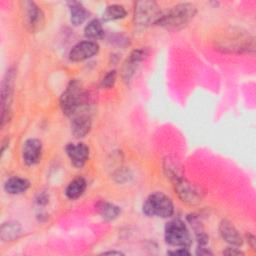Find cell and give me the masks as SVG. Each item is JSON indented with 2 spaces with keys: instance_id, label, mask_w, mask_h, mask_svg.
I'll use <instances>...</instances> for the list:
<instances>
[{
  "instance_id": "6da1fadb",
  "label": "cell",
  "mask_w": 256,
  "mask_h": 256,
  "mask_svg": "<svg viewBox=\"0 0 256 256\" xmlns=\"http://www.w3.org/2000/svg\"><path fill=\"white\" fill-rule=\"evenodd\" d=\"M88 102L89 96L87 92L84 90L81 82L76 79L69 82L59 101L62 112L68 117H73L78 112L85 110Z\"/></svg>"
},
{
  "instance_id": "7a4b0ae2",
  "label": "cell",
  "mask_w": 256,
  "mask_h": 256,
  "mask_svg": "<svg viewBox=\"0 0 256 256\" xmlns=\"http://www.w3.org/2000/svg\"><path fill=\"white\" fill-rule=\"evenodd\" d=\"M196 6L192 3H179L162 13L155 25L167 30L177 31L189 24L196 15Z\"/></svg>"
},
{
  "instance_id": "3957f363",
  "label": "cell",
  "mask_w": 256,
  "mask_h": 256,
  "mask_svg": "<svg viewBox=\"0 0 256 256\" xmlns=\"http://www.w3.org/2000/svg\"><path fill=\"white\" fill-rule=\"evenodd\" d=\"M143 213L149 217L168 218L174 213V206L171 199L162 192L150 194L144 204Z\"/></svg>"
},
{
  "instance_id": "277c9868",
  "label": "cell",
  "mask_w": 256,
  "mask_h": 256,
  "mask_svg": "<svg viewBox=\"0 0 256 256\" xmlns=\"http://www.w3.org/2000/svg\"><path fill=\"white\" fill-rule=\"evenodd\" d=\"M16 71L14 68H9L5 73L1 83V128H3L11 119V104L13 100L14 82Z\"/></svg>"
},
{
  "instance_id": "5b68a950",
  "label": "cell",
  "mask_w": 256,
  "mask_h": 256,
  "mask_svg": "<svg viewBox=\"0 0 256 256\" xmlns=\"http://www.w3.org/2000/svg\"><path fill=\"white\" fill-rule=\"evenodd\" d=\"M164 238L167 244L188 248L192 244L191 234L186 224L180 219H173L165 225Z\"/></svg>"
},
{
  "instance_id": "8992f818",
  "label": "cell",
  "mask_w": 256,
  "mask_h": 256,
  "mask_svg": "<svg viewBox=\"0 0 256 256\" xmlns=\"http://www.w3.org/2000/svg\"><path fill=\"white\" fill-rule=\"evenodd\" d=\"M162 12L155 1L142 0L135 4L134 24L137 27L145 28L151 24L155 25Z\"/></svg>"
},
{
  "instance_id": "52a82bcc",
  "label": "cell",
  "mask_w": 256,
  "mask_h": 256,
  "mask_svg": "<svg viewBox=\"0 0 256 256\" xmlns=\"http://www.w3.org/2000/svg\"><path fill=\"white\" fill-rule=\"evenodd\" d=\"M20 5L26 29L31 33L42 30L45 24V16L42 9L34 1H21Z\"/></svg>"
},
{
  "instance_id": "ba28073f",
  "label": "cell",
  "mask_w": 256,
  "mask_h": 256,
  "mask_svg": "<svg viewBox=\"0 0 256 256\" xmlns=\"http://www.w3.org/2000/svg\"><path fill=\"white\" fill-rule=\"evenodd\" d=\"M173 185L179 199L188 205L199 204L204 197V191L184 177L175 181Z\"/></svg>"
},
{
  "instance_id": "9c48e42d",
  "label": "cell",
  "mask_w": 256,
  "mask_h": 256,
  "mask_svg": "<svg viewBox=\"0 0 256 256\" xmlns=\"http://www.w3.org/2000/svg\"><path fill=\"white\" fill-rule=\"evenodd\" d=\"M146 56H147L146 50L141 48L135 49L130 53L128 58L123 63L122 70H121L122 79L126 84H129L131 82V79L134 76L138 66L145 59Z\"/></svg>"
},
{
  "instance_id": "30bf717a",
  "label": "cell",
  "mask_w": 256,
  "mask_h": 256,
  "mask_svg": "<svg viewBox=\"0 0 256 256\" xmlns=\"http://www.w3.org/2000/svg\"><path fill=\"white\" fill-rule=\"evenodd\" d=\"M99 51V45L95 41L85 40L77 43L69 52V59L73 62H80L96 55Z\"/></svg>"
},
{
  "instance_id": "8fae6325",
  "label": "cell",
  "mask_w": 256,
  "mask_h": 256,
  "mask_svg": "<svg viewBox=\"0 0 256 256\" xmlns=\"http://www.w3.org/2000/svg\"><path fill=\"white\" fill-rule=\"evenodd\" d=\"M42 150V143L39 139H27L22 146V158L25 164L29 166L37 164L41 160Z\"/></svg>"
},
{
  "instance_id": "7c38bea8",
  "label": "cell",
  "mask_w": 256,
  "mask_h": 256,
  "mask_svg": "<svg viewBox=\"0 0 256 256\" xmlns=\"http://www.w3.org/2000/svg\"><path fill=\"white\" fill-rule=\"evenodd\" d=\"M91 116L88 111L82 110L75 114L71 120V132L76 138L85 137L91 129Z\"/></svg>"
},
{
  "instance_id": "4fadbf2b",
  "label": "cell",
  "mask_w": 256,
  "mask_h": 256,
  "mask_svg": "<svg viewBox=\"0 0 256 256\" xmlns=\"http://www.w3.org/2000/svg\"><path fill=\"white\" fill-rule=\"evenodd\" d=\"M65 151L73 166L82 167L89 158V148L84 143H69L65 147Z\"/></svg>"
},
{
  "instance_id": "5bb4252c",
  "label": "cell",
  "mask_w": 256,
  "mask_h": 256,
  "mask_svg": "<svg viewBox=\"0 0 256 256\" xmlns=\"http://www.w3.org/2000/svg\"><path fill=\"white\" fill-rule=\"evenodd\" d=\"M219 233L222 239L234 247H239L243 243V239L235 228V226L227 219H223L219 224Z\"/></svg>"
},
{
  "instance_id": "9a60e30c",
  "label": "cell",
  "mask_w": 256,
  "mask_h": 256,
  "mask_svg": "<svg viewBox=\"0 0 256 256\" xmlns=\"http://www.w3.org/2000/svg\"><path fill=\"white\" fill-rule=\"evenodd\" d=\"M163 171L166 177L174 183L183 176L182 166L180 161L174 156H167L163 161Z\"/></svg>"
},
{
  "instance_id": "2e32d148",
  "label": "cell",
  "mask_w": 256,
  "mask_h": 256,
  "mask_svg": "<svg viewBox=\"0 0 256 256\" xmlns=\"http://www.w3.org/2000/svg\"><path fill=\"white\" fill-rule=\"evenodd\" d=\"M22 233V227L17 221H7L0 227V238L2 241H14Z\"/></svg>"
},
{
  "instance_id": "e0dca14e",
  "label": "cell",
  "mask_w": 256,
  "mask_h": 256,
  "mask_svg": "<svg viewBox=\"0 0 256 256\" xmlns=\"http://www.w3.org/2000/svg\"><path fill=\"white\" fill-rule=\"evenodd\" d=\"M29 187H30V182L27 179L17 177V176L8 178L4 183V190L7 193L12 195L24 193L28 190Z\"/></svg>"
},
{
  "instance_id": "ac0fdd59",
  "label": "cell",
  "mask_w": 256,
  "mask_h": 256,
  "mask_svg": "<svg viewBox=\"0 0 256 256\" xmlns=\"http://www.w3.org/2000/svg\"><path fill=\"white\" fill-rule=\"evenodd\" d=\"M70 8V21L74 26H79L85 22V20L89 17L90 12L82 5L80 2L72 1L69 2Z\"/></svg>"
},
{
  "instance_id": "d6986e66",
  "label": "cell",
  "mask_w": 256,
  "mask_h": 256,
  "mask_svg": "<svg viewBox=\"0 0 256 256\" xmlns=\"http://www.w3.org/2000/svg\"><path fill=\"white\" fill-rule=\"evenodd\" d=\"M96 210L98 212V214L107 221H111L116 219L120 213H121V209L120 207H118L117 205L107 202V201H99L96 204Z\"/></svg>"
},
{
  "instance_id": "ffe728a7",
  "label": "cell",
  "mask_w": 256,
  "mask_h": 256,
  "mask_svg": "<svg viewBox=\"0 0 256 256\" xmlns=\"http://www.w3.org/2000/svg\"><path fill=\"white\" fill-rule=\"evenodd\" d=\"M86 187H87V183L84 178L82 177L75 178L67 185L65 189V195L67 196V198L71 200H75L84 193V191L86 190Z\"/></svg>"
},
{
  "instance_id": "44dd1931",
  "label": "cell",
  "mask_w": 256,
  "mask_h": 256,
  "mask_svg": "<svg viewBox=\"0 0 256 256\" xmlns=\"http://www.w3.org/2000/svg\"><path fill=\"white\" fill-rule=\"evenodd\" d=\"M84 35L92 41L102 39L104 37V29L101 22L98 19H93L89 21L88 24L85 26Z\"/></svg>"
},
{
  "instance_id": "7402d4cb",
  "label": "cell",
  "mask_w": 256,
  "mask_h": 256,
  "mask_svg": "<svg viewBox=\"0 0 256 256\" xmlns=\"http://www.w3.org/2000/svg\"><path fill=\"white\" fill-rule=\"evenodd\" d=\"M127 15V11L124 6L120 4H111L106 7L103 13V19L105 21L122 19Z\"/></svg>"
},
{
  "instance_id": "603a6c76",
  "label": "cell",
  "mask_w": 256,
  "mask_h": 256,
  "mask_svg": "<svg viewBox=\"0 0 256 256\" xmlns=\"http://www.w3.org/2000/svg\"><path fill=\"white\" fill-rule=\"evenodd\" d=\"M116 79H117V72H116V70L109 71L102 78V80H101V87L102 88H106V89L111 88L115 84Z\"/></svg>"
},
{
  "instance_id": "cb8c5ba5",
  "label": "cell",
  "mask_w": 256,
  "mask_h": 256,
  "mask_svg": "<svg viewBox=\"0 0 256 256\" xmlns=\"http://www.w3.org/2000/svg\"><path fill=\"white\" fill-rule=\"evenodd\" d=\"M167 254H169V255H177V256H184V255H190V252L185 247H179L178 249L168 251Z\"/></svg>"
},
{
  "instance_id": "d4e9b609",
  "label": "cell",
  "mask_w": 256,
  "mask_h": 256,
  "mask_svg": "<svg viewBox=\"0 0 256 256\" xmlns=\"http://www.w3.org/2000/svg\"><path fill=\"white\" fill-rule=\"evenodd\" d=\"M223 254L225 255H244V253L242 251H240L238 248H235L234 246L233 247H229L227 248L225 251H223Z\"/></svg>"
},
{
  "instance_id": "484cf974",
  "label": "cell",
  "mask_w": 256,
  "mask_h": 256,
  "mask_svg": "<svg viewBox=\"0 0 256 256\" xmlns=\"http://www.w3.org/2000/svg\"><path fill=\"white\" fill-rule=\"evenodd\" d=\"M196 254H197V255H212L213 253H212L209 249H207L206 247H204V246H199V247L197 248V250H196Z\"/></svg>"
},
{
  "instance_id": "4316f807",
  "label": "cell",
  "mask_w": 256,
  "mask_h": 256,
  "mask_svg": "<svg viewBox=\"0 0 256 256\" xmlns=\"http://www.w3.org/2000/svg\"><path fill=\"white\" fill-rule=\"evenodd\" d=\"M37 203H38L39 205H45V204H47V203H48V197H47V195H46V194H41V195H39V197H38V199H37Z\"/></svg>"
},
{
  "instance_id": "83f0119b",
  "label": "cell",
  "mask_w": 256,
  "mask_h": 256,
  "mask_svg": "<svg viewBox=\"0 0 256 256\" xmlns=\"http://www.w3.org/2000/svg\"><path fill=\"white\" fill-rule=\"evenodd\" d=\"M8 146H9V139H8V138L3 139L2 144H1V155L4 154V152H5V150H6V148H7Z\"/></svg>"
},
{
  "instance_id": "f1b7e54d",
  "label": "cell",
  "mask_w": 256,
  "mask_h": 256,
  "mask_svg": "<svg viewBox=\"0 0 256 256\" xmlns=\"http://www.w3.org/2000/svg\"><path fill=\"white\" fill-rule=\"evenodd\" d=\"M247 238H248V241H249L251 247H252L253 249H255V237H254L252 234H249V235L247 236Z\"/></svg>"
},
{
  "instance_id": "f546056e",
  "label": "cell",
  "mask_w": 256,
  "mask_h": 256,
  "mask_svg": "<svg viewBox=\"0 0 256 256\" xmlns=\"http://www.w3.org/2000/svg\"><path fill=\"white\" fill-rule=\"evenodd\" d=\"M103 254L107 255V254H115V255H123L122 252L120 251H106V252H103Z\"/></svg>"
}]
</instances>
